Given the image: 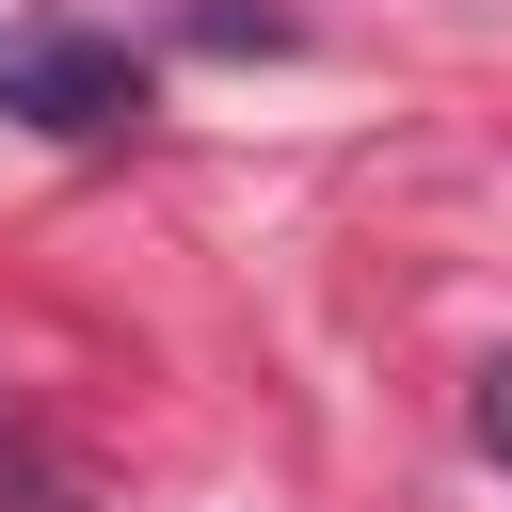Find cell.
Here are the masks:
<instances>
[{
	"instance_id": "cell-1",
	"label": "cell",
	"mask_w": 512,
	"mask_h": 512,
	"mask_svg": "<svg viewBox=\"0 0 512 512\" xmlns=\"http://www.w3.org/2000/svg\"><path fill=\"white\" fill-rule=\"evenodd\" d=\"M144 112V64L80 16H0V128H48V144H112Z\"/></svg>"
},
{
	"instance_id": "cell-2",
	"label": "cell",
	"mask_w": 512,
	"mask_h": 512,
	"mask_svg": "<svg viewBox=\"0 0 512 512\" xmlns=\"http://www.w3.org/2000/svg\"><path fill=\"white\" fill-rule=\"evenodd\" d=\"M0 480H16V496H32V512H96V496H80V480H64V464H32V448H16V416H0Z\"/></svg>"
},
{
	"instance_id": "cell-3",
	"label": "cell",
	"mask_w": 512,
	"mask_h": 512,
	"mask_svg": "<svg viewBox=\"0 0 512 512\" xmlns=\"http://www.w3.org/2000/svg\"><path fill=\"white\" fill-rule=\"evenodd\" d=\"M464 432H480V448H496V464H512V352H496V368H480V400H464Z\"/></svg>"
}]
</instances>
